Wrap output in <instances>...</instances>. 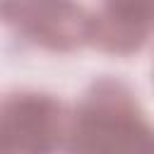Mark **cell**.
<instances>
[{"instance_id": "cell-1", "label": "cell", "mask_w": 154, "mask_h": 154, "mask_svg": "<svg viewBox=\"0 0 154 154\" xmlns=\"http://www.w3.org/2000/svg\"><path fill=\"white\" fill-rule=\"evenodd\" d=\"M65 147L70 152L152 154L154 125L123 82L103 77L84 91L70 116Z\"/></svg>"}, {"instance_id": "cell-2", "label": "cell", "mask_w": 154, "mask_h": 154, "mask_svg": "<svg viewBox=\"0 0 154 154\" xmlns=\"http://www.w3.org/2000/svg\"><path fill=\"white\" fill-rule=\"evenodd\" d=\"M65 106L51 94L10 91L0 96V152L43 154L63 147L70 132Z\"/></svg>"}, {"instance_id": "cell-3", "label": "cell", "mask_w": 154, "mask_h": 154, "mask_svg": "<svg viewBox=\"0 0 154 154\" xmlns=\"http://www.w3.org/2000/svg\"><path fill=\"white\" fill-rule=\"evenodd\" d=\"M0 22L48 51H75L89 43L87 12L77 0H0Z\"/></svg>"}, {"instance_id": "cell-4", "label": "cell", "mask_w": 154, "mask_h": 154, "mask_svg": "<svg viewBox=\"0 0 154 154\" xmlns=\"http://www.w3.org/2000/svg\"><path fill=\"white\" fill-rule=\"evenodd\" d=\"M154 29V0H101V10L91 12L89 43L128 55L144 46Z\"/></svg>"}]
</instances>
